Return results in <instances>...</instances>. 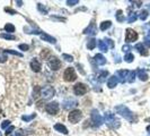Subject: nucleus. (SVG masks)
<instances>
[{
	"label": "nucleus",
	"instance_id": "obj_36",
	"mask_svg": "<svg viewBox=\"0 0 150 136\" xmlns=\"http://www.w3.org/2000/svg\"><path fill=\"white\" fill-rule=\"evenodd\" d=\"M15 129V127L14 126H9V128H7V130H6V136H10V134H11V132Z\"/></svg>",
	"mask_w": 150,
	"mask_h": 136
},
{
	"label": "nucleus",
	"instance_id": "obj_46",
	"mask_svg": "<svg viewBox=\"0 0 150 136\" xmlns=\"http://www.w3.org/2000/svg\"><path fill=\"white\" fill-rule=\"evenodd\" d=\"M147 130H148V132L150 133V126H148V127H147Z\"/></svg>",
	"mask_w": 150,
	"mask_h": 136
},
{
	"label": "nucleus",
	"instance_id": "obj_38",
	"mask_svg": "<svg viewBox=\"0 0 150 136\" xmlns=\"http://www.w3.org/2000/svg\"><path fill=\"white\" fill-rule=\"evenodd\" d=\"M9 125H10V121H9V120H5V121L1 124V128L4 129V128H6L7 126H9Z\"/></svg>",
	"mask_w": 150,
	"mask_h": 136
},
{
	"label": "nucleus",
	"instance_id": "obj_20",
	"mask_svg": "<svg viewBox=\"0 0 150 136\" xmlns=\"http://www.w3.org/2000/svg\"><path fill=\"white\" fill-rule=\"evenodd\" d=\"M41 39L44 40V41H48V42H50V43H55V39L50 36V35H48V34H41Z\"/></svg>",
	"mask_w": 150,
	"mask_h": 136
},
{
	"label": "nucleus",
	"instance_id": "obj_42",
	"mask_svg": "<svg viewBox=\"0 0 150 136\" xmlns=\"http://www.w3.org/2000/svg\"><path fill=\"white\" fill-rule=\"evenodd\" d=\"M144 44H146L148 48H150V38H147V39L144 40Z\"/></svg>",
	"mask_w": 150,
	"mask_h": 136
},
{
	"label": "nucleus",
	"instance_id": "obj_26",
	"mask_svg": "<svg viewBox=\"0 0 150 136\" xmlns=\"http://www.w3.org/2000/svg\"><path fill=\"white\" fill-rule=\"evenodd\" d=\"M134 59V56L132 55V53H126L124 56V60L126 61V62H132Z\"/></svg>",
	"mask_w": 150,
	"mask_h": 136
},
{
	"label": "nucleus",
	"instance_id": "obj_3",
	"mask_svg": "<svg viewBox=\"0 0 150 136\" xmlns=\"http://www.w3.org/2000/svg\"><path fill=\"white\" fill-rule=\"evenodd\" d=\"M63 78H64L66 82H74V81H76L77 74H76L75 72V68L68 67L64 70V73H63Z\"/></svg>",
	"mask_w": 150,
	"mask_h": 136
},
{
	"label": "nucleus",
	"instance_id": "obj_13",
	"mask_svg": "<svg viewBox=\"0 0 150 136\" xmlns=\"http://www.w3.org/2000/svg\"><path fill=\"white\" fill-rule=\"evenodd\" d=\"M94 59H95V61H96V64H97V65H100V66L106 64V59H105V57H104L103 55H100V53L96 55V56L94 57Z\"/></svg>",
	"mask_w": 150,
	"mask_h": 136
},
{
	"label": "nucleus",
	"instance_id": "obj_47",
	"mask_svg": "<svg viewBox=\"0 0 150 136\" xmlns=\"http://www.w3.org/2000/svg\"><path fill=\"white\" fill-rule=\"evenodd\" d=\"M148 38H150V30H149V32H148Z\"/></svg>",
	"mask_w": 150,
	"mask_h": 136
},
{
	"label": "nucleus",
	"instance_id": "obj_15",
	"mask_svg": "<svg viewBox=\"0 0 150 136\" xmlns=\"http://www.w3.org/2000/svg\"><path fill=\"white\" fill-rule=\"evenodd\" d=\"M117 84V77L116 76H111L109 78V81H107V86H109V89H113V87H115Z\"/></svg>",
	"mask_w": 150,
	"mask_h": 136
},
{
	"label": "nucleus",
	"instance_id": "obj_7",
	"mask_svg": "<svg viewBox=\"0 0 150 136\" xmlns=\"http://www.w3.org/2000/svg\"><path fill=\"white\" fill-rule=\"evenodd\" d=\"M138 40V33L132 30V28H128L126 30V33H125V41L129 42H134Z\"/></svg>",
	"mask_w": 150,
	"mask_h": 136
},
{
	"label": "nucleus",
	"instance_id": "obj_28",
	"mask_svg": "<svg viewBox=\"0 0 150 136\" xmlns=\"http://www.w3.org/2000/svg\"><path fill=\"white\" fill-rule=\"evenodd\" d=\"M137 18H138L137 13H132V14H130V16L128 18V22H129V23H133L134 21H137Z\"/></svg>",
	"mask_w": 150,
	"mask_h": 136
},
{
	"label": "nucleus",
	"instance_id": "obj_44",
	"mask_svg": "<svg viewBox=\"0 0 150 136\" xmlns=\"http://www.w3.org/2000/svg\"><path fill=\"white\" fill-rule=\"evenodd\" d=\"M16 136H24V133H23V130H17V132H16Z\"/></svg>",
	"mask_w": 150,
	"mask_h": 136
},
{
	"label": "nucleus",
	"instance_id": "obj_48",
	"mask_svg": "<svg viewBox=\"0 0 150 136\" xmlns=\"http://www.w3.org/2000/svg\"><path fill=\"white\" fill-rule=\"evenodd\" d=\"M92 136H102V135H92Z\"/></svg>",
	"mask_w": 150,
	"mask_h": 136
},
{
	"label": "nucleus",
	"instance_id": "obj_8",
	"mask_svg": "<svg viewBox=\"0 0 150 136\" xmlns=\"http://www.w3.org/2000/svg\"><path fill=\"white\" fill-rule=\"evenodd\" d=\"M87 91H88V89L83 83H77L74 86V92L76 95H83L87 93Z\"/></svg>",
	"mask_w": 150,
	"mask_h": 136
},
{
	"label": "nucleus",
	"instance_id": "obj_10",
	"mask_svg": "<svg viewBox=\"0 0 150 136\" xmlns=\"http://www.w3.org/2000/svg\"><path fill=\"white\" fill-rule=\"evenodd\" d=\"M49 66L52 70H58L59 68L61 67V61L57 58V57H53L51 58V60L49 61Z\"/></svg>",
	"mask_w": 150,
	"mask_h": 136
},
{
	"label": "nucleus",
	"instance_id": "obj_24",
	"mask_svg": "<svg viewBox=\"0 0 150 136\" xmlns=\"http://www.w3.org/2000/svg\"><path fill=\"white\" fill-rule=\"evenodd\" d=\"M95 47H96V40H95V39H90V40L88 41V43H87V48H88L89 50H93Z\"/></svg>",
	"mask_w": 150,
	"mask_h": 136
},
{
	"label": "nucleus",
	"instance_id": "obj_35",
	"mask_svg": "<svg viewBox=\"0 0 150 136\" xmlns=\"http://www.w3.org/2000/svg\"><path fill=\"white\" fill-rule=\"evenodd\" d=\"M7 59H8V58H7V56L5 55V52H0V62H5Z\"/></svg>",
	"mask_w": 150,
	"mask_h": 136
},
{
	"label": "nucleus",
	"instance_id": "obj_19",
	"mask_svg": "<svg viewBox=\"0 0 150 136\" xmlns=\"http://www.w3.org/2000/svg\"><path fill=\"white\" fill-rule=\"evenodd\" d=\"M98 48H100V50H102L103 52H106V51L109 50L107 43H105L103 40H98Z\"/></svg>",
	"mask_w": 150,
	"mask_h": 136
},
{
	"label": "nucleus",
	"instance_id": "obj_5",
	"mask_svg": "<svg viewBox=\"0 0 150 136\" xmlns=\"http://www.w3.org/2000/svg\"><path fill=\"white\" fill-rule=\"evenodd\" d=\"M83 118V112L80 110H72L70 111L69 116H68V119L71 124H77L80 119Z\"/></svg>",
	"mask_w": 150,
	"mask_h": 136
},
{
	"label": "nucleus",
	"instance_id": "obj_2",
	"mask_svg": "<svg viewBox=\"0 0 150 136\" xmlns=\"http://www.w3.org/2000/svg\"><path fill=\"white\" fill-rule=\"evenodd\" d=\"M105 120L107 126L111 128H118L120 127V120L116 119V117L113 113H105Z\"/></svg>",
	"mask_w": 150,
	"mask_h": 136
},
{
	"label": "nucleus",
	"instance_id": "obj_32",
	"mask_svg": "<svg viewBox=\"0 0 150 136\" xmlns=\"http://www.w3.org/2000/svg\"><path fill=\"white\" fill-rule=\"evenodd\" d=\"M62 57H63L64 59L67 60V61H69V62L74 61V57H72V56H70V55H67V53H63V55H62Z\"/></svg>",
	"mask_w": 150,
	"mask_h": 136
},
{
	"label": "nucleus",
	"instance_id": "obj_14",
	"mask_svg": "<svg viewBox=\"0 0 150 136\" xmlns=\"http://www.w3.org/2000/svg\"><path fill=\"white\" fill-rule=\"evenodd\" d=\"M54 129H55V130H58L59 133L64 134V135H67L68 134L67 127H66L64 125H62V124H55V125H54Z\"/></svg>",
	"mask_w": 150,
	"mask_h": 136
},
{
	"label": "nucleus",
	"instance_id": "obj_4",
	"mask_svg": "<svg viewBox=\"0 0 150 136\" xmlns=\"http://www.w3.org/2000/svg\"><path fill=\"white\" fill-rule=\"evenodd\" d=\"M90 118H92V123H93V126H94V127H98V126L102 125V123H103V118H102V116L100 115V112L96 110V109H94V110L92 111Z\"/></svg>",
	"mask_w": 150,
	"mask_h": 136
},
{
	"label": "nucleus",
	"instance_id": "obj_23",
	"mask_svg": "<svg viewBox=\"0 0 150 136\" xmlns=\"http://www.w3.org/2000/svg\"><path fill=\"white\" fill-rule=\"evenodd\" d=\"M5 31H7L9 33H14L15 32V26L13 24H10V23H8V24L5 25Z\"/></svg>",
	"mask_w": 150,
	"mask_h": 136
},
{
	"label": "nucleus",
	"instance_id": "obj_40",
	"mask_svg": "<svg viewBox=\"0 0 150 136\" xmlns=\"http://www.w3.org/2000/svg\"><path fill=\"white\" fill-rule=\"evenodd\" d=\"M19 49L23 51H27L28 50V45H27V44H20V45H19Z\"/></svg>",
	"mask_w": 150,
	"mask_h": 136
},
{
	"label": "nucleus",
	"instance_id": "obj_25",
	"mask_svg": "<svg viewBox=\"0 0 150 136\" xmlns=\"http://www.w3.org/2000/svg\"><path fill=\"white\" fill-rule=\"evenodd\" d=\"M148 16H149V13H148V10H142L141 13L139 14V18H140V19H142V21H146Z\"/></svg>",
	"mask_w": 150,
	"mask_h": 136
},
{
	"label": "nucleus",
	"instance_id": "obj_6",
	"mask_svg": "<svg viewBox=\"0 0 150 136\" xmlns=\"http://www.w3.org/2000/svg\"><path fill=\"white\" fill-rule=\"evenodd\" d=\"M54 93H55V91H54V89L52 86H44L40 91V95L43 99H50L51 96L54 95Z\"/></svg>",
	"mask_w": 150,
	"mask_h": 136
},
{
	"label": "nucleus",
	"instance_id": "obj_1",
	"mask_svg": "<svg viewBox=\"0 0 150 136\" xmlns=\"http://www.w3.org/2000/svg\"><path fill=\"white\" fill-rule=\"evenodd\" d=\"M115 110H116L117 113H120V115L123 116L125 119H128V120H130V121H132V123L137 120V118L134 117L133 113L129 110L125 106H117L116 108H115Z\"/></svg>",
	"mask_w": 150,
	"mask_h": 136
},
{
	"label": "nucleus",
	"instance_id": "obj_43",
	"mask_svg": "<svg viewBox=\"0 0 150 136\" xmlns=\"http://www.w3.org/2000/svg\"><path fill=\"white\" fill-rule=\"evenodd\" d=\"M131 50V47H129V45H124V47H123V51H126V52H128V51H130Z\"/></svg>",
	"mask_w": 150,
	"mask_h": 136
},
{
	"label": "nucleus",
	"instance_id": "obj_16",
	"mask_svg": "<svg viewBox=\"0 0 150 136\" xmlns=\"http://www.w3.org/2000/svg\"><path fill=\"white\" fill-rule=\"evenodd\" d=\"M96 32H97V30H96V25L93 23V24H90V26H88L85 31H83V33L85 34H96Z\"/></svg>",
	"mask_w": 150,
	"mask_h": 136
},
{
	"label": "nucleus",
	"instance_id": "obj_11",
	"mask_svg": "<svg viewBox=\"0 0 150 136\" xmlns=\"http://www.w3.org/2000/svg\"><path fill=\"white\" fill-rule=\"evenodd\" d=\"M31 68H32V70L35 72V73L41 72V68H42L41 62H40L37 59H35V58H34V59L31 61Z\"/></svg>",
	"mask_w": 150,
	"mask_h": 136
},
{
	"label": "nucleus",
	"instance_id": "obj_45",
	"mask_svg": "<svg viewBox=\"0 0 150 136\" xmlns=\"http://www.w3.org/2000/svg\"><path fill=\"white\" fill-rule=\"evenodd\" d=\"M106 43H109V45H111V48H113V47H114V43H113V41H112V40H109V39L107 40V42H106Z\"/></svg>",
	"mask_w": 150,
	"mask_h": 136
},
{
	"label": "nucleus",
	"instance_id": "obj_41",
	"mask_svg": "<svg viewBox=\"0 0 150 136\" xmlns=\"http://www.w3.org/2000/svg\"><path fill=\"white\" fill-rule=\"evenodd\" d=\"M5 10H6V11H7V13H10V15H15V14H16V11H15V10H14V9L8 8V7H7V8H5Z\"/></svg>",
	"mask_w": 150,
	"mask_h": 136
},
{
	"label": "nucleus",
	"instance_id": "obj_27",
	"mask_svg": "<svg viewBox=\"0 0 150 136\" xmlns=\"http://www.w3.org/2000/svg\"><path fill=\"white\" fill-rule=\"evenodd\" d=\"M107 75H109V72H106V70H104V72H102V73H100V78H98V79H100V82H104V81H105V78H106V77H107Z\"/></svg>",
	"mask_w": 150,
	"mask_h": 136
},
{
	"label": "nucleus",
	"instance_id": "obj_22",
	"mask_svg": "<svg viewBox=\"0 0 150 136\" xmlns=\"http://www.w3.org/2000/svg\"><path fill=\"white\" fill-rule=\"evenodd\" d=\"M0 38H2V39H6V40H16V36L15 35H13V34H0Z\"/></svg>",
	"mask_w": 150,
	"mask_h": 136
},
{
	"label": "nucleus",
	"instance_id": "obj_34",
	"mask_svg": "<svg viewBox=\"0 0 150 136\" xmlns=\"http://www.w3.org/2000/svg\"><path fill=\"white\" fill-rule=\"evenodd\" d=\"M75 106H77V102H76V101H70L69 103H66L64 108H66V109H69L70 107H75Z\"/></svg>",
	"mask_w": 150,
	"mask_h": 136
},
{
	"label": "nucleus",
	"instance_id": "obj_29",
	"mask_svg": "<svg viewBox=\"0 0 150 136\" xmlns=\"http://www.w3.org/2000/svg\"><path fill=\"white\" fill-rule=\"evenodd\" d=\"M35 117H36V113H32V115H29V116H23V117H22V119H23L24 121H26V123H27V121H31V120H32V119H34Z\"/></svg>",
	"mask_w": 150,
	"mask_h": 136
},
{
	"label": "nucleus",
	"instance_id": "obj_30",
	"mask_svg": "<svg viewBox=\"0 0 150 136\" xmlns=\"http://www.w3.org/2000/svg\"><path fill=\"white\" fill-rule=\"evenodd\" d=\"M135 72H129V78H128V82H130V83H132L134 81V78H135Z\"/></svg>",
	"mask_w": 150,
	"mask_h": 136
},
{
	"label": "nucleus",
	"instance_id": "obj_9",
	"mask_svg": "<svg viewBox=\"0 0 150 136\" xmlns=\"http://www.w3.org/2000/svg\"><path fill=\"white\" fill-rule=\"evenodd\" d=\"M45 111L50 115H57L59 112V104L57 102H51V103H48L45 106Z\"/></svg>",
	"mask_w": 150,
	"mask_h": 136
},
{
	"label": "nucleus",
	"instance_id": "obj_31",
	"mask_svg": "<svg viewBox=\"0 0 150 136\" xmlns=\"http://www.w3.org/2000/svg\"><path fill=\"white\" fill-rule=\"evenodd\" d=\"M4 52H5V53H11V55L18 56V57H23V55H22L20 52H17V51H14V50H5Z\"/></svg>",
	"mask_w": 150,
	"mask_h": 136
},
{
	"label": "nucleus",
	"instance_id": "obj_17",
	"mask_svg": "<svg viewBox=\"0 0 150 136\" xmlns=\"http://www.w3.org/2000/svg\"><path fill=\"white\" fill-rule=\"evenodd\" d=\"M135 49L139 51L142 56H148V51L146 50V48L143 47V44H142V43H138V44L135 45Z\"/></svg>",
	"mask_w": 150,
	"mask_h": 136
},
{
	"label": "nucleus",
	"instance_id": "obj_49",
	"mask_svg": "<svg viewBox=\"0 0 150 136\" xmlns=\"http://www.w3.org/2000/svg\"><path fill=\"white\" fill-rule=\"evenodd\" d=\"M0 136H2V135H1V132H0Z\"/></svg>",
	"mask_w": 150,
	"mask_h": 136
},
{
	"label": "nucleus",
	"instance_id": "obj_21",
	"mask_svg": "<svg viewBox=\"0 0 150 136\" xmlns=\"http://www.w3.org/2000/svg\"><path fill=\"white\" fill-rule=\"evenodd\" d=\"M111 25H112V23H111L109 21H107V22H103V23H100V28L102 30V31H106L107 28L111 27Z\"/></svg>",
	"mask_w": 150,
	"mask_h": 136
},
{
	"label": "nucleus",
	"instance_id": "obj_50",
	"mask_svg": "<svg viewBox=\"0 0 150 136\" xmlns=\"http://www.w3.org/2000/svg\"><path fill=\"white\" fill-rule=\"evenodd\" d=\"M149 9H150V5H149Z\"/></svg>",
	"mask_w": 150,
	"mask_h": 136
},
{
	"label": "nucleus",
	"instance_id": "obj_18",
	"mask_svg": "<svg viewBox=\"0 0 150 136\" xmlns=\"http://www.w3.org/2000/svg\"><path fill=\"white\" fill-rule=\"evenodd\" d=\"M137 73H138V77H139L141 81H147V79H148V74H147V72H146V70H143V69H139Z\"/></svg>",
	"mask_w": 150,
	"mask_h": 136
},
{
	"label": "nucleus",
	"instance_id": "obj_39",
	"mask_svg": "<svg viewBox=\"0 0 150 136\" xmlns=\"http://www.w3.org/2000/svg\"><path fill=\"white\" fill-rule=\"evenodd\" d=\"M37 8H39V10H40L41 13H43V14L48 11V10H46V9H45V8H43V6H42L41 4H39V5H37Z\"/></svg>",
	"mask_w": 150,
	"mask_h": 136
},
{
	"label": "nucleus",
	"instance_id": "obj_12",
	"mask_svg": "<svg viewBox=\"0 0 150 136\" xmlns=\"http://www.w3.org/2000/svg\"><path fill=\"white\" fill-rule=\"evenodd\" d=\"M115 76H117V78H120V82L121 83H124L125 81H128L126 77L129 76V72L128 70H118Z\"/></svg>",
	"mask_w": 150,
	"mask_h": 136
},
{
	"label": "nucleus",
	"instance_id": "obj_33",
	"mask_svg": "<svg viewBox=\"0 0 150 136\" xmlns=\"http://www.w3.org/2000/svg\"><path fill=\"white\" fill-rule=\"evenodd\" d=\"M116 18H117V21H118V22H123V21H124V17L122 16V11H121V10H118V11H117Z\"/></svg>",
	"mask_w": 150,
	"mask_h": 136
},
{
	"label": "nucleus",
	"instance_id": "obj_37",
	"mask_svg": "<svg viewBox=\"0 0 150 136\" xmlns=\"http://www.w3.org/2000/svg\"><path fill=\"white\" fill-rule=\"evenodd\" d=\"M78 2H79L78 0H72V1H71V0H68L67 1L68 6H75V5H77Z\"/></svg>",
	"mask_w": 150,
	"mask_h": 136
}]
</instances>
